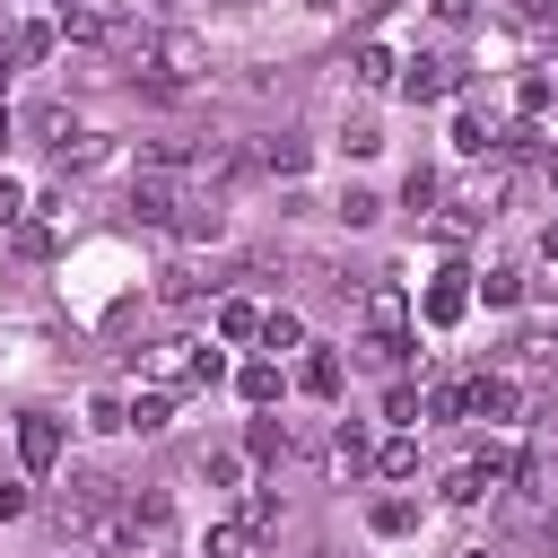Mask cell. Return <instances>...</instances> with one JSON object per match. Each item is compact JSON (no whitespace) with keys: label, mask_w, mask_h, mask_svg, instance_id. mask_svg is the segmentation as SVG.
I'll return each instance as SVG.
<instances>
[{"label":"cell","mask_w":558,"mask_h":558,"mask_svg":"<svg viewBox=\"0 0 558 558\" xmlns=\"http://www.w3.org/2000/svg\"><path fill=\"white\" fill-rule=\"evenodd\" d=\"M357 323H366V357H375V366H401V357H410V296H401L392 279H375V288L357 296Z\"/></svg>","instance_id":"cell-1"},{"label":"cell","mask_w":558,"mask_h":558,"mask_svg":"<svg viewBox=\"0 0 558 558\" xmlns=\"http://www.w3.org/2000/svg\"><path fill=\"white\" fill-rule=\"evenodd\" d=\"M131 78H140V87H157V96H174V87H192V78H201V44H192V35H140Z\"/></svg>","instance_id":"cell-2"},{"label":"cell","mask_w":558,"mask_h":558,"mask_svg":"<svg viewBox=\"0 0 558 558\" xmlns=\"http://www.w3.org/2000/svg\"><path fill=\"white\" fill-rule=\"evenodd\" d=\"M462 418L514 427V418H523V384H514L506 366H488V375H462Z\"/></svg>","instance_id":"cell-3"},{"label":"cell","mask_w":558,"mask_h":558,"mask_svg":"<svg viewBox=\"0 0 558 558\" xmlns=\"http://www.w3.org/2000/svg\"><path fill=\"white\" fill-rule=\"evenodd\" d=\"M61 26H70V44H87V52H140L131 17H122V9H105V0H96V9H70Z\"/></svg>","instance_id":"cell-4"},{"label":"cell","mask_w":558,"mask_h":558,"mask_svg":"<svg viewBox=\"0 0 558 558\" xmlns=\"http://www.w3.org/2000/svg\"><path fill=\"white\" fill-rule=\"evenodd\" d=\"M471 279H480V270H462V262H445V270L427 279V296H418V314H427L436 331H453V323H462V314L480 305V296H471Z\"/></svg>","instance_id":"cell-5"},{"label":"cell","mask_w":558,"mask_h":558,"mask_svg":"<svg viewBox=\"0 0 558 558\" xmlns=\"http://www.w3.org/2000/svg\"><path fill=\"white\" fill-rule=\"evenodd\" d=\"M61 445H70V427H61L52 410H26V418H17V462H26L35 480H52V471H61Z\"/></svg>","instance_id":"cell-6"},{"label":"cell","mask_w":558,"mask_h":558,"mask_svg":"<svg viewBox=\"0 0 558 558\" xmlns=\"http://www.w3.org/2000/svg\"><path fill=\"white\" fill-rule=\"evenodd\" d=\"M541 366H558V323H523V331L506 340V375H514V384L541 375Z\"/></svg>","instance_id":"cell-7"},{"label":"cell","mask_w":558,"mask_h":558,"mask_svg":"<svg viewBox=\"0 0 558 558\" xmlns=\"http://www.w3.org/2000/svg\"><path fill=\"white\" fill-rule=\"evenodd\" d=\"M462 78H453V61H436V52H418V61H401V96L410 105H436V96H453Z\"/></svg>","instance_id":"cell-8"},{"label":"cell","mask_w":558,"mask_h":558,"mask_svg":"<svg viewBox=\"0 0 558 558\" xmlns=\"http://www.w3.org/2000/svg\"><path fill=\"white\" fill-rule=\"evenodd\" d=\"M349 78H357V87H392V78H401L392 44H384V35H357V44H349Z\"/></svg>","instance_id":"cell-9"},{"label":"cell","mask_w":558,"mask_h":558,"mask_svg":"<svg viewBox=\"0 0 558 558\" xmlns=\"http://www.w3.org/2000/svg\"><path fill=\"white\" fill-rule=\"evenodd\" d=\"M174 235H183V244H209V235H227V209H218V192H192V201L174 209Z\"/></svg>","instance_id":"cell-10"},{"label":"cell","mask_w":558,"mask_h":558,"mask_svg":"<svg viewBox=\"0 0 558 558\" xmlns=\"http://www.w3.org/2000/svg\"><path fill=\"white\" fill-rule=\"evenodd\" d=\"M296 384H305L314 401H340V349H314V340H305V357H296Z\"/></svg>","instance_id":"cell-11"},{"label":"cell","mask_w":558,"mask_h":558,"mask_svg":"<svg viewBox=\"0 0 558 558\" xmlns=\"http://www.w3.org/2000/svg\"><path fill=\"white\" fill-rule=\"evenodd\" d=\"M253 157H262V166H270V174H305V166H314V148H305V140H296V131H270V140H262V148H253Z\"/></svg>","instance_id":"cell-12"},{"label":"cell","mask_w":558,"mask_h":558,"mask_svg":"<svg viewBox=\"0 0 558 558\" xmlns=\"http://www.w3.org/2000/svg\"><path fill=\"white\" fill-rule=\"evenodd\" d=\"M366 462H375V445H366V427H357V418H340V427H331V471L349 480V471H366Z\"/></svg>","instance_id":"cell-13"},{"label":"cell","mask_w":558,"mask_h":558,"mask_svg":"<svg viewBox=\"0 0 558 558\" xmlns=\"http://www.w3.org/2000/svg\"><path fill=\"white\" fill-rule=\"evenodd\" d=\"M375 471L384 480H418V427H401L392 445H375Z\"/></svg>","instance_id":"cell-14"},{"label":"cell","mask_w":558,"mask_h":558,"mask_svg":"<svg viewBox=\"0 0 558 558\" xmlns=\"http://www.w3.org/2000/svg\"><path fill=\"white\" fill-rule=\"evenodd\" d=\"M52 52V17H26V26H9V61L26 70V61H44Z\"/></svg>","instance_id":"cell-15"},{"label":"cell","mask_w":558,"mask_h":558,"mask_svg":"<svg viewBox=\"0 0 558 558\" xmlns=\"http://www.w3.org/2000/svg\"><path fill=\"white\" fill-rule=\"evenodd\" d=\"M235 392H244L253 410H270V401H279V357H253V366L235 375Z\"/></svg>","instance_id":"cell-16"},{"label":"cell","mask_w":558,"mask_h":558,"mask_svg":"<svg viewBox=\"0 0 558 558\" xmlns=\"http://www.w3.org/2000/svg\"><path fill=\"white\" fill-rule=\"evenodd\" d=\"M201 471H209L218 488H244V480H253V453H235V445H209V453H201Z\"/></svg>","instance_id":"cell-17"},{"label":"cell","mask_w":558,"mask_h":558,"mask_svg":"<svg viewBox=\"0 0 558 558\" xmlns=\"http://www.w3.org/2000/svg\"><path fill=\"white\" fill-rule=\"evenodd\" d=\"M453 148H462V157H488V148H497V131L480 122V105H462V113H453Z\"/></svg>","instance_id":"cell-18"},{"label":"cell","mask_w":558,"mask_h":558,"mask_svg":"<svg viewBox=\"0 0 558 558\" xmlns=\"http://www.w3.org/2000/svg\"><path fill=\"white\" fill-rule=\"evenodd\" d=\"M436 201H445V174H436V166H410V183H401V209H418V218H427Z\"/></svg>","instance_id":"cell-19"},{"label":"cell","mask_w":558,"mask_h":558,"mask_svg":"<svg viewBox=\"0 0 558 558\" xmlns=\"http://www.w3.org/2000/svg\"><path fill=\"white\" fill-rule=\"evenodd\" d=\"M471 296H480V305H523V270H480Z\"/></svg>","instance_id":"cell-20"},{"label":"cell","mask_w":558,"mask_h":558,"mask_svg":"<svg viewBox=\"0 0 558 558\" xmlns=\"http://www.w3.org/2000/svg\"><path fill=\"white\" fill-rule=\"evenodd\" d=\"M218 340H262V305L227 296V305H218Z\"/></svg>","instance_id":"cell-21"},{"label":"cell","mask_w":558,"mask_h":558,"mask_svg":"<svg viewBox=\"0 0 558 558\" xmlns=\"http://www.w3.org/2000/svg\"><path fill=\"white\" fill-rule=\"evenodd\" d=\"M244 453H253V462H288V427H279V418H253V427H244Z\"/></svg>","instance_id":"cell-22"},{"label":"cell","mask_w":558,"mask_h":558,"mask_svg":"<svg viewBox=\"0 0 558 558\" xmlns=\"http://www.w3.org/2000/svg\"><path fill=\"white\" fill-rule=\"evenodd\" d=\"M235 523H244L253 541H262V532H279V488H244V514H235Z\"/></svg>","instance_id":"cell-23"},{"label":"cell","mask_w":558,"mask_h":558,"mask_svg":"<svg viewBox=\"0 0 558 558\" xmlns=\"http://www.w3.org/2000/svg\"><path fill=\"white\" fill-rule=\"evenodd\" d=\"M514 105H523V122H541V113L558 105V78H549V70H532V78L514 87Z\"/></svg>","instance_id":"cell-24"},{"label":"cell","mask_w":558,"mask_h":558,"mask_svg":"<svg viewBox=\"0 0 558 558\" xmlns=\"http://www.w3.org/2000/svg\"><path fill=\"white\" fill-rule=\"evenodd\" d=\"M262 349H270V357L305 349V323H296V314H262Z\"/></svg>","instance_id":"cell-25"},{"label":"cell","mask_w":558,"mask_h":558,"mask_svg":"<svg viewBox=\"0 0 558 558\" xmlns=\"http://www.w3.org/2000/svg\"><path fill=\"white\" fill-rule=\"evenodd\" d=\"M244 549H253V532H244V523H209V541H201L192 558H244Z\"/></svg>","instance_id":"cell-26"},{"label":"cell","mask_w":558,"mask_h":558,"mask_svg":"<svg viewBox=\"0 0 558 558\" xmlns=\"http://www.w3.org/2000/svg\"><path fill=\"white\" fill-rule=\"evenodd\" d=\"M418 410H427V418H462V384H453V375H436V384L418 392Z\"/></svg>","instance_id":"cell-27"},{"label":"cell","mask_w":558,"mask_h":558,"mask_svg":"<svg viewBox=\"0 0 558 558\" xmlns=\"http://www.w3.org/2000/svg\"><path fill=\"white\" fill-rule=\"evenodd\" d=\"M166 418H174V392H140V401H131V427H140V436H157Z\"/></svg>","instance_id":"cell-28"},{"label":"cell","mask_w":558,"mask_h":558,"mask_svg":"<svg viewBox=\"0 0 558 558\" xmlns=\"http://www.w3.org/2000/svg\"><path fill=\"white\" fill-rule=\"evenodd\" d=\"M87 427H96V436H113V427H131V401H113V392H96V401H87Z\"/></svg>","instance_id":"cell-29"},{"label":"cell","mask_w":558,"mask_h":558,"mask_svg":"<svg viewBox=\"0 0 558 558\" xmlns=\"http://www.w3.org/2000/svg\"><path fill=\"white\" fill-rule=\"evenodd\" d=\"M384 418H392V427H418L427 410H418V392H410V384H392V392H384Z\"/></svg>","instance_id":"cell-30"},{"label":"cell","mask_w":558,"mask_h":558,"mask_svg":"<svg viewBox=\"0 0 558 558\" xmlns=\"http://www.w3.org/2000/svg\"><path fill=\"white\" fill-rule=\"evenodd\" d=\"M410 523H418L410 497H375V532H410Z\"/></svg>","instance_id":"cell-31"},{"label":"cell","mask_w":558,"mask_h":558,"mask_svg":"<svg viewBox=\"0 0 558 558\" xmlns=\"http://www.w3.org/2000/svg\"><path fill=\"white\" fill-rule=\"evenodd\" d=\"M340 218H349V227H375L384 201H375V192H340Z\"/></svg>","instance_id":"cell-32"},{"label":"cell","mask_w":558,"mask_h":558,"mask_svg":"<svg viewBox=\"0 0 558 558\" xmlns=\"http://www.w3.org/2000/svg\"><path fill=\"white\" fill-rule=\"evenodd\" d=\"M340 140H349V157H375V148H384V131H375V122H349Z\"/></svg>","instance_id":"cell-33"},{"label":"cell","mask_w":558,"mask_h":558,"mask_svg":"<svg viewBox=\"0 0 558 558\" xmlns=\"http://www.w3.org/2000/svg\"><path fill=\"white\" fill-rule=\"evenodd\" d=\"M0 227H26V192H17L9 174H0Z\"/></svg>","instance_id":"cell-34"},{"label":"cell","mask_w":558,"mask_h":558,"mask_svg":"<svg viewBox=\"0 0 558 558\" xmlns=\"http://www.w3.org/2000/svg\"><path fill=\"white\" fill-rule=\"evenodd\" d=\"M523 26L532 35H558V0H523Z\"/></svg>","instance_id":"cell-35"},{"label":"cell","mask_w":558,"mask_h":558,"mask_svg":"<svg viewBox=\"0 0 558 558\" xmlns=\"http://www.w3.org/2000/svg\"><path fill=\"white\" fill-rule=\"evenodd\" d=\"M17 514H26V488H9V480H0V523H17Z\"/></svg>","instance_id":"cell-36"},{"label":"cell","mask_w":558,"mask_h":558,"mask_svg":"<svg viewBox=\"0 0 558 558\" xmlns=\"http://www.w3.org/2000/svg\"><path fill=\"white\" fill-rule=\"evenodd\" d=\"M541 262H558V218H549V227H541Z\"/></svg>","instance_id":"cell-37"},{"label":"cell","mask_w":558,"mask_h":558,"mask_svg":"<svg viewBox=\"0 0 558 558\" xmlns=\"http://www.w3.org/2000/svg\"><path fill=\"white\" fill-rule=\"evenodd\" d=\"M436 17H471V0H436Z\"/></svg>","instance_id":"cell-38"},{"label":"cell","mask_w":558,"mask_h":558,"mask_svg":"<svg viewBox=\"0 0 558 558\" xmlns=\"http://www.w3.org/2000/svg\"><path fill=\"white\" fill-rule=\"evenodd\" d=\"M52 9H61V17H70V9H87V0H52Z\"/></svg>","instance_id":"cell-39"},{"label":"cell","mask_w":558,"mask_h":558,"mask_svg":"<svg viewBox=\"0 0 558 558\" xmlns=\"http://www.w3.org/2000/svg\"><path fill=\"white\" fill-rule=\"evenodd\" d=\"M462 558H497V549H462Z\"/></svg>","instance_id":"cell-40"},{"label":"cell","mask_w":558,"mask_h":558,"mask_svg":"<svg viewBox=\"0 0 558 558\" xmlns=\"http://www.w3.org/2000/svg\"><path fill=\"white\" fill-rule=\"evenodd\" d=\"M0 140H9V105H0Z\"/></svg>","instance_id":"cell-41"},{"label":"cell","mask_w":558,"mask_h":558,"mask_svg":"<svg viewBox=\"0 0 558 558\" xmlns=\"http://www.w3.org/2000/svg\"><path fill=\"white\" fill-rule=\"evenodd\" d=\"M305 9H340V0H305Z\"/></svg>","instance_id":"cell-42"}]
</instances>
